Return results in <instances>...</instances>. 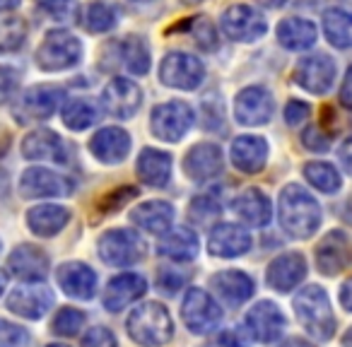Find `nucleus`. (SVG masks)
<instances>
[{"instance_id": "1", "label": "nucleus", "mask_w": 352, "mask_h": 347, "mask_svg": "<svg viewBox=\"0 0 352 347\" xmlns=\"http://www.w3.org/2000/svg\"><path fill=\"white\" fill-rule=\"evenodd\" d=\"M280 225L294 239H309L321 225V208L316 198L297 183L283 188L278 201Z\"/></svg>"}, {"instance_id": "2", "label": "nucleus", "mask_w": 352, "mask_h": 347, "mask_svg": "<svg viewBox=\"0 0 352 347\" xmlns=\"http://www.w3.org/2000/svg\"><path fill=\"white\" fill-rule=\"evenodd\" d=\"M294 313H297V321L307 328L309 335L316 340H331L336 333L331 299H328L326 289L318 284H309L294 297Z\"/></svg>"}, {"instance_id": "3", "label": "nucleus", "mask_w": 352, "mask_h": 347, "mask_svg": "<svg viewBox=\"0 0 352 347\" xmlns=\"http://www.w3.org/2000/svg\"><path fill=\"white\" fill-rule=\"evenodd\" d=\"M128 335L140 347H164L174 335V321L160 302H147L128 316Z\"/></svg>"}, {"instance_id": "4", "label": "nucleus", "mask_w": 352, "mask_h": 347, "mask_svg": "<svg viewBox=\"0 0 352 347\" xmlns=\"http://www.w3.org/2000/svg\"><path fill=\"white\" fill-rule=\"evenodd\" d=\"M82 58V44L75 34L65 30H54L46 34L41 46L36 49V65L46 73L70 70Z\"/></svg>"}, {"instance_id": "5", "label": "nucleus", "mask_w": 352, "mask_h": 347, "mask_svg": "<svg viewBox=\"0 0 352 347\" xmlns=\"http://www.w3.org/2000/svg\"><path fill=\"white\" fill-rule=\"evenodd\" d=\"M65 102L63 87L56 85H34V87L25 89L15 102V113L17 123H36L51 118L60 109V104Z\"/></svg>"}, {"instance_id": "6", "label": "nucleus", "mask_w": 352, "mask_h": 347, "mask_svg": "<svg viewBox=\"0 0 352 347\" xmlns=\"http://www.w3.org/2000/svg\"><path fill=\"white\" fill-rule=\"evenodd\" d=\"M193 126V109L182 99L164 102L152 109L150 116V131L157 140L164 142H179Z\"/></svg>"}, {"instance_id": "7", "label": "nucleus", "mask_w": 352, "mask_h": 347, "mask_svg": "<svg viewBox=\"0 0 352 347\" xmlns=\"http://www.w3.org/2000/svg\"><path fill=\"white\" fill-rule=\"evenodd\" d=\"M160 78L166 87L191 92V89L201 87V82L206 80V65L201 63V58L186 54V51H171L162 60Z\"/></svg>"}, {"instance_id": "8", "label": "nucleus", "mask_w": 352, "mask_h": 347, "mask_svg": "<svg viewBox=\"0 0 352 347\" xmlns=\"http://www.w3.org/2000/svg\"><path fill=\"white\" fill-rule=\"evenodd\" d=\"M145 241L140 234L131 230H113L99 239V256L107 265H116V268H128L135 265L138 260L145 258Z\"/></svg>"}, {"instance_id": "9", "label": "nucleus", "mask_w": 352, "mask_h": 347, "mask_svg": "<svg viewBox=\"0 0 352 347\" xmlns=\"http://www.w3.org/2000/svg\"><path fill=\"white\" fill-rule=\"evenodd\" d=\"M184 323L196 335H208L212 333L222 321V309L215 304V299L201 287H191L184 297L182 304Z\"/></svg>"}, {"instance_id": "10", "label": "nucleus", "mask_w": 352, "mask_h": 347, "mask_svg": "<svg viewBox=\"0 0 352 347\" xmlns=\"http://www.w3.org/2000/svg\"><path fill=\"white\" fill-rule=\"evenodd\" d=\"M220 27L232 41H241V44L258 41L261 36L268 32V22H265V17L251 5L227 8L220 17Z\"/></svg>"}, {"instance_id": "11", "label": "nucleus", "mask_w": 352, "mask_h": 347, "mask_svg": "<svg viewBox=\"0 0 352 347\" xmlns=\"http://www.w3.org/2000/svg\"><path fill=\"white\" fill-rule=\"evenodd\" d=\"M54 302H56L54 289H49L44 282H27L10 292V297H8V309L22 318L39 321V318H44L46 313H49Z\"/></svg>"}, {"instance_id": "12", "label": "nucleus", "mask_w": 352, "mask_h": 347, "mask_svg": "<svg viewBox=\"0 0 352 347\" xmlns=\"http://www.w3.org/2000/svg\"><path fill=\"white\" fill-rule=\"evenodd\" d=\"M294 82L311 94H326L336 82V60L326 54L307 56L294 68Z\"/></svg>"}, {"instance_id": "13", "label": "nucleus", "mask_w": 352, "mask_h": 347, "mask_svg": "<svg viewBox=\"0 0 352 347\" xmlns=\"http://www.w3.org/2000/svg\"><path fill=\"white\" fill-rule=\"evenodd\" d=\"M75 183L63 174H56L44 166L27 169L20 179V193L25 198H63L70 196Z\"/></svg>"}, {"instance_id": "14", "label": "nucleus", "mask_w": 352, "mask_h": 347, "mask_svg": "<svg viewBox=\"0 0 352 347\" xmlns=\"http://www.w3.org/2000/svg\"><path fill=\"white\" fill-rule=\"evenodd\" d=\"M104 111L113 118H133L142 104V89L128 78H113L102 92Z\"/></svg>"}, {"instance_id": "15", "label": "nucleus", "mask_w": 352, "mask_h": 347, "mask_svg": "<svg viewBox=\"0 0 352 347\" xmlns=\"http://www.w3.org/2000/svg\"><path fill=\"white\" fill-rule=\"evenodd\" d=\"M275 111L273 94L265 87H246L234 99V116L241 126H263Z\"/></svg>"}, {"instance_id": "16", "label": "nucleus", "mask_w": 352, "mask_h": 347, "mask_svg": "<svg viewBox=\"0 0 352 347\" xmlns=\"http://www.w3.org/2000/svg\"><path fill=\"white\" fill-rule=\"evenodd\" d=\"M352 263V244L345 232H328L316 246V265L323 275H336Z\"/></svg>"}, {"instance_id": "17", "label": "nucleus", "mask_w": 352, "mask_h": 347, "mask_svg": "<svg viewBox=\"0 0 352 347\" xmlns=\"http://www.w3.org/2000/svg\"><path fill=\"white\" fill-rule=\"evenodd\" d=\"M222 166H225V157L215 142H198L184 159V171L191 181H210L220 174Z\"/></svg>"}, {"instance_id": "18", "label": "nucleus", "mask_w": 352, "mask_h": 347, "mask_svg": "<svg viewBox=\"0 0 352 347\" xmlns=\"http://www.w3.org/2000/svg\"><path fill=\"white\" fill-rule=\"evenodd\" d=\"M285 326V313L273 302H258L246 313V328L258 342H275L283 335Z\"/></svg>"}, {"instance_id": "19", "label": "nucleus", "mask_w": 352, "mask_h": 347, "mask_svg": "<svg viewBox=\"0 0 352 347\" xmlns=\"http://www.w3.org/2000/svg\"><path fill=\"white\" fill-rule=\"evenodd\" d=\"M8 268L15 278L25 280V282H41L49 275V256L39 249V246L22 244L8 258Z\"/></svg>"}, {"instance_id": "20", "label": "nucleus", "mask_w": 352, "mask_h": 347, "mask_svg": "<svg viewBox=\"0 0 352 347\" xmlns=\"http://www.w3.org/2000/svg\"><path fill=\"white\" fill-rule=\"evenodd\" d=\"M307 278V260L302 254L292 251V254H283L268 265L265 273V282L275 289V292H289L297 287L302 280Z\"/></svg>"}, {"instance_id": "21", "label": "nucleus", "mask_w": 352, "mask_h": 347, "mask_svg": "<svg viewBox=\"0 0 352 347\" xmlns=\"http://www.w3.org/2000/svg\"><path fill=\"white\" fill-rule=\"evenodd\" d=\"M89 150L102 164H121L131 152V135L123 128H102L89 140Z\"/></svg>"}, {"instance_id": "22", "label": "nucleus", "mask_w": 352, "mask_h": 347, "mask_svg": "<svg viewBox=\"0 0 352 347\" xmlns=\"http://www.w3.org/2000/svg\"><path fill=\"white\" fill-rule=\"evenodd\" d=\"M210 287L230 306H241L254 297V280L241 270H222L210 278Z\"/></svg>"}, {"instance_id": "23", "label": "nucleus", "mask_w": 352, "mask_h": 347, "mask_svg": "<svg viewBox=\"0 0 352 347\" xmlns=\"http://www.w3.org/2000/svg\"><path fill=\"white\" fill-rule=\"evenodd\" d=\"M251 249V234L239 225H217L210 232L208 251L217 258H236Z\"/></svg>"}, {"instance_id": "24", "label": "nucleus", "mask_w": 352, "mask_h": 347, "mask_svg": "<svg viewBox=\"0 0 352 347\" xmlns=\"http://www.w3.org/2000/svg\"><path fill=\"white\" fill-rule=\"evenodd\" d=\"M232 164L244 174H258L268 161V142L261 135H239L232 142Z\"/></svg>"}, {"instance_id": "25", "label": "nucleus", "mask_w": 352, "mask_h": 347, "mask_svg": "<svg viewBox=\"0 0 352 347\" xmlns=\"http://www.w3.org/2000/svg\"><path fill=\"white\" fill-rule=\"evenodd\" d=\"M56 278L60 289L73 299H92L97 292V275L85 263H63L56 270Z\"/></svg>"}, {"instance_id": "26", "label": "nucleus", "mask_w": 352, "mask_h": 347, "mask_svg": "<svg viewBox=\"0 0 352 347\" xmlns=\"http://www.w3.org/2000/svg\"><path fill=\"white\" fill-rule=\"evenodd\" d=\"M147 292V282L135 273H123L118 278H113L109 282V287L104 289V306L109 311H121V309L131 306L133 302L142 297Z\"/></svg>"}, {"instance_id": "27", "label": "nucleus", "mask_w": 352, "mask_h": 347, "mask_svg": "<svg viewBox=\"0 0 352 347\" xmlns=\"http://www.w3.org/2000/svg\"><path fill=\"white\" fill-rule=\"evenodd\" d=\"M22 155L27 159L36 161H65L68 150L65 142L60 140L58 133L54 131H34L22 140Z\"/></svg>"}, {"instance_id": "28", "label": "nucleus", "mask_w": 352, "mask_h": 347, "mask_svg": "<svg viewBox=\"0 0 352 347\" xmlns=\"http://www.w3.org/2000/svg\"><path fill=\"white\" fill-rule=\"evenodd\" d=\"M131 222L138 230L150 232V234H166L174 222V208L164 201L142 203L131 212Z\"/></svg>"}, {"instance_id": "29", "label": "nucleus", "mask_w": 352, "mask_h": 347, "mask_svg": "<svg viewBox=\"0 0 352 347\" xmlns=\"http://www.w3.org/2000/svg\"><path fill=\"white\" fill-rule=\"evenodd\" d=\"M232 210L249 227H265L270 222V217H273L268 196L263 191H258V188H249L241 196H236L234 203H232Z\"/></svg>"}, {"instance_id": "30", "label": "nucleus", "mask_w": 352, "mask_h": 347, "mask_svg": "<svg viewBox=\"0 0 352 347\" xmlns=\"http://www.w3.org/2000/svg\"><path fill=\"white\" fill-rule=\"evenodd\" d=\"M318 32L311 20L304 17H287L278 25V41L287 51H307L316 44Z\"/></svg>"}, {"instance_id": "31", "label": "nucleus", "mask_w": 352, "mask_h": 347, "mask_svg": "<svg viewBox=\"0 0 352 347\" xmlns=\"http://www.w3.org/2000/svg\"><path fill=\"white\" fill-rule=\"evenodd\" d=\"M138 177L152 188L166 186L171 179V157L162 150H152V147L142 150L138 157Z\"/></svg>"}, {"instance_id": "32", "label": "nucleus", "mask_w": 352, "mask_h": 347, "mask_svg": "<svg viewBox=\"0 0 352 347\" xmlns=\"http://www.w3.org/2000/svg\"><path fill=\"white\" fill-rule=\"evenodd\" d=\"M70 222V210L63 205H36L27 212V225L36 236H54Z\"/></svg>"}, {"instance_id": "33", "label": "nucleus", "mask_w": 352, "mask_h": 347, "mask_svg": "<svg viewBox=\"0 0 352 347\" xmlns=\"http://www.w3.org/2000/svg\"><path fill=\"white\" fill-rule=\"evenodd\" d=\"M162 256L171 260H179V263H186L198 256V234L188 227H176L169 230L160 241Z\"/></svg>"}, {"instance_id": "34", "label": "nucleus", "mask_w": 352, "mask_h": 347, "mask_svg": "<svg viewBox=\"0 0 352 347\" xmlns=\"http://www.w3.org/2000/svg\"><path fill=\"white\" fill-rule=\"evenodd\" d=\"M323 34L336 49H352V12L342 8L323 12Z\"/></svg>"}, {"instance_id": "35", "label": "nucleus", "mask_w": 352, "mask_h": 347, "mask_svg": "<svg viewBox=\"0 0 352 347\" xmlns=\"http://www.w3.org/2000/svg\"><path fill=\"white\" fill-rule=\"evenodd\" d=\"M82 25L92 34H104V32H111L118 25V8L111 3H104V0H94L85 8L82 12Z\"/></svg>"}, {"instance_id": "36", "label": "nucleus", "mask_w": 352, "mask_h": 347, "mask_svg": "<svg viewBox=\"0 0 352 347\" xmlns=\"http://www.w3.org/2000/svg\"><path fill=\"white\" fill-rule=\"evenodd\" d=\"M99 121V107L85 97L70 99L63 107V123L70 131H85Z\"/></svg>"}, {"instance_id": "37", "label": "nucleus", "mask_w": 352, "mask_h": 347, "mask_svg": "<svg viewBox=\"0 0 352 347\" xmlns=\"http://www.w3.org/2000/svg\"><path fill=\"white\" fill-rule=\"evenodd\" d=\"M121 51V63L133 75H145L150 70V46L142 36H128L118 46Z\"/></svg>"}, {"instance_id": "38", "label": "nucleus", "mask_w": 352, "mask_h": 347, "mask_svg": "<svg viewBox=\"0 0 352 347\" xmlns=\"http://www.w3.org/2000/svg\"><path fill=\"white\" fill-rule=\"evenodd\" d=\"M27 41V22L17 15H0V54H15Z\"/></svg>"}, {"instance_id": "39", "label": "nucleus", "mask_w": 352, "mask_h": 347, "mask_svg": "<svg viewBox=\"0 0 352 347\" xmlns=\"http://www.w3.org/2000/svg\"><path fill=\"white\" fill-rule=\"evenodd\" d=\"M304 177H307V181L321 193L340 191V183H342L340 174H338L336 166L328 164V161H309V164L304 166Z\"/></svg>"}, {"instance_id": "40", "label": "nucleus", "mask_w": 352, "mask_h": 347, "mask_svg": "<svg viewBox=\"0 0 352 347\" xmlns=\"http://www.w3.org/2000/svg\"><path fill=\"white\" fill-rule=\"evenodd\" d=\"M87 316H85L80 309H60L54 318V333L63 337H70V335H78L80 328L85 326Z\"/></svg>"}, {"instance_id": "41", "label": "nucleus", "mask_w": 352, "mask_h": 347, "mask_svg": "<svg viewBox=\"0 0 352 347\" xmlns=\"http://www.w3.org/2000/svg\"><path fill=\"white\" fill-rule=\"evenodd\" d=\"M188 217L198 225H208L210 220L220 217V203L210 196H201L188 205Z\"/></svg>"}, {"instance_id": "42", "label": "nucleus", "mask_w": 352, "mask_h": 347, "mask_svg": "<svg viewBox=\"0 0 352 347\" xmlns=\"http://www.w3.org/2000/svg\"><path fill=\"white\" fill-rule=\"evenodd\" d=\"M41 10L56 22H73L78 15V5L73 0H41Z\"/></svg>"}, {"instance_id": "43", "label": "nucleus", "mask_w": 352, "mask_h": 347, "mask_svg": "<svg viewBox=\"0 0 352 347\" xmlns=\"http://www.w3.org/2000/svg\"><path fill=\"white\" fill-rule=\"evenodd\" d=\"M30 345V333L22 326L0 318V347H27Z\"/></svg>"}, {"instance_id": "44", "label": "nucleus", "mask_w": 352, "mask_h": 347, "mask_svg": "<svg viewBox=\"0 0 352 347\" xmlns=\"http://www.w3.org/2000/svg\"><path fill=\"white\" fill-rule=\"evenodd\" d=\"M191 32H193V36H196L201 49H206V51L217 49V32L206 17H196V22L191 25Z\"/></svg>"}, {"instance_id": "45", "label": "nucleus", "mask_w": 352, "mask_h": 347, "mask_svg": "<svg viewBox=\"0 0 352 347\" xmlns=\"http://www.w3.org/2000/svg\"><path fill=\"white\" fill-rule=\"evenodd\" d=\"M20 85V73L10 65H0V104L10 102Z\"/></svg>"}, {"instance_id": "46", "label": "nucleus", "mask_w": 352, "mask_h": 347, "mask_svg": "<svg viewBox=\"0 0 352 347\" xmlns=\"http://www.w3.org/2000/svg\"><path fill=\"white\" fill-rule=\"evenodd\" d=\"M82 347H118L116 335H113L109 328H89L87 335L82 337Z\"/></svg>"}, {"instance_id": "47", "label": "nucleus", "mask_w": 352, "mask_h": 347, "mask_svg": "<svg viewBox=\"0 0 352 347\" xmlns=\"http://www.w3.org/2000/svg\"><path fill=\"white\" fill-rule=\"evenodd\" d=\"M302 145L311 152H326L331 147V140H328V135L318 126H309L302 133Z\"/></svg>"}, {"instance_id": "48", "label": "nucleus", "mask_w": 352, "mask_h": 347, "mask_svg": "<svg viewBox=\"0 0 352 347\" xmlns=\"http://www.w3.org/2000/svg\"><path fill=\"white\" fill-rule=\"evenodd\" d=\"M309 113H311V107H309L307 102L292 99V102H287V107H285V121H287V126H299V123L307 121Z\"/></svg>"}, {"instance_id": "49", "label": "nucleus", "mask_w": 352, "mask_h": 347, "mask_svg": "<svg viewBox=\"0 0 352 347\" xmlns=\"http://www.w3.org/2000/svg\"><path fill=\"white\" fill-rule=\"evenodd\" d=\"M138 196V188H133V186H126V188H121V191H116L113 196H109L107 201L102 203V210L104 212H116L121 205H126L131 198H135Z\"/></svg>"}, {"instance_id": "50", "label": "nucleus", "mask_w": 352, "mask_h": 347, "mask_svg": "<svg viewBox=\"0 0 352 347\" xmlns=\"http://www.w3.org/2000/svg\"><path fill=\"white\" fill-rule=\"evenodd\" d=\"M184 282H186V278H184V275H179L176 270H166V268H162L160 270V278H157V284H160V289H164L166 294H174L176 289H182Z\"/></svg>"}, {"instance_id": "51", "label": "nucleus", "mask_w": 352, "mask_h": 347, "mask_svg": "<svg viewBox=\"0 0 352 347\" xmlns=\"http://www.w3.org/2000/svg\"><path fill=\"white\" fill-rule=\"evenodd\" d=\"M249 328H230L227 333H222V345L225 347H249Z\"/></svg>"}, {"instance_id": "52", "label": "nucleus", "mask_w": 352, "mask_h": 347, "mask_svg": "<svg viewBox=\"0 0 352 347\" xmlns=\"http://www.w3.org/2000/svg\"><path fill=\"white\" fill-rule=\"evenodd\" d=\"M338 159H340V166L345 169V174H350L352 177V137H347V140L340 145V150H338Z\"/></svg>"}, {"instance_id": "53", "label": "nucleus", "mask_w": 352, "mask_h": 347, "mask_svg": "<svg viewBox=\"0 0 352 347\" xmlns=\"http://www.w3.org/2000/svg\"><path fill=\"white\" fill-rule=\"evenodd\" d=\"M340 104L345 109H352V65L347 68V75L340 85Z\"/></svg>"}, {"instance_id": "54", "label": "nucleus", "mask_w": 352, "mask_h": 347, "mask_svg": "<svg viewBox=\"0 0 352 347\" xmlns=\"http://www.w3.org/2000/svg\"><path fill=\"white\" fill-rule=\"evenodd\" d=\"M340 304H342V309L352 311V278H347L345 282H342V287H340Z\"/></svg>"}, {"instance_id": "55", "label": "nucleus", "mask_w": 352, "mask_h": 347, "mask_svg": "<svg viewBox=\"0 0 352 347\" xmlns=\"http://www.w3.org/2000/svg\"><path fill=\"white\" fill-rule=\"evenodd\" d=\"M278 347H314V345H311V342H307V340H302V337H289V340L280 342Z\"/></svg>"}, {"instance_id": "56", "label": "nucleus", "mask_w": 352, "mask_h": 347, "mask_svg": "<svg viewBox=\"0 0 352 347\" xmlns=\"http://www.w3.org/2000/svg\"><path fill=\"white\" fill-rule=\"evenodd\" d=\"M256 3L263 8H270V10H278V8H283L287 0H256Z\"/></svg>"}, {"instance_id": "57", "label": "nucleus", "mask_w": 352, "mask_h": 347, "mask_svg": "<svg viewBox=\"0 0 352 347\" xmlns=\"http://www.w3.org/2000/svg\"><path fill=\"white\" fill-rule=\"evenodd\" d=\"M17 5H20V0H0V15H3V12L15 10Z\"/></svg>"}, {"instance_id": "58", "label": "nucleus", "mask_w": 352, "mask_h": 347, "mask_svg": "<svg viewBox=\"0 0 352 347\" xmlns=\"http://www.w3.org/2000/svg\"><path fill=\"white\" fill-rule=\"evenodd\" d=\"M342 345H345V347H352V328L345 333V335H342Z\"/></svg>"}, {"instance_id": "59", "label": "nucleus", "mask_w": 352, "mask_h": 347, "mask_svg": "<svg viewBox=\"0 0 352 347\" xmlns=\"http://www.w3.org/2000/svg\"><path fill=\"white\" fill-rule=\"evenodd\" d=\"M6 282H8V280H6V275L0 273V294H3V289H6Z\"/></svg>"}, {"instance_id": "60", "label": "nucleus", "mask_w": 352, "mask_h": 347, "mask_svg": "<svg viewBox=\"0 0 352 347\" xmlns=\"http://www.w3.org/2000/svg\"><path fill=\"white\" fill-rule=\"evenodd\" d=\"M184 5H198V3H203V0H182Z\"/></svg>"}, {"instance_id": "61", "label": "nucleus", "mask_w": 352, "mask_h": 347, "mask_svg": "<svg viewBox=\"0 0 352 347\" xmlns=\"http://www.w3.org/2000/svg\"><path fill=\"white\" fill-rule=\"evenodd\" d=\"M49 347H68V345H49Z\"/></svg>"}]
</instances>
